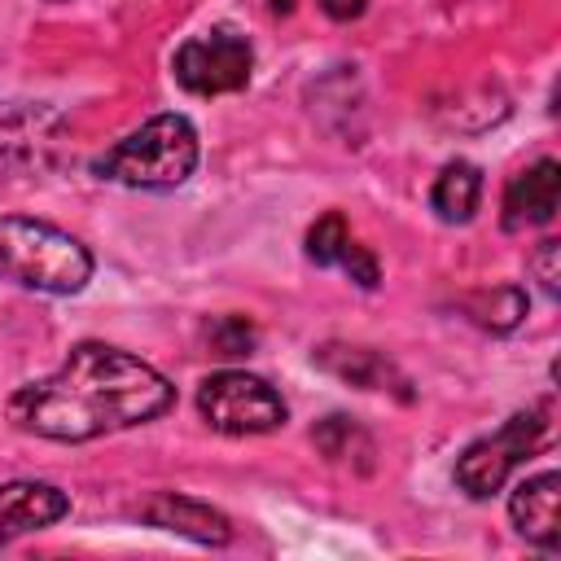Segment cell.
I'll return each mask as SVG.
<instances>
[{
    "instance_id": "6da1fadb",
    "label": "cell",
    "mask_w": 561,
    "mask_h": 561,
    "mask_svg": "<svg viewBox=\"0 0 561 561\" xmlns=\"http://www.w3.org/2000/svg\"><path fill=\"white\" fill-rule=\"evenodd\" d=\"M175 403V386L145 359L105 346L79 342L44 381L18 386L9 394V416L53 443H88L114 430L145 425Z\"/></svg>"
},
{
    "instance_id": "7a4b0ae2",
    "label": "cell",
    "mask_w": 561,
    "mask_h": 561,
    "mask_svg": "<svg viewBox=\"0 0 561 561\" xmlns=\"http://www.w3.org/2000/svg\"><path fill=\"white\" fill-rule=\"evenodd\" d=\"M197 158H202L197 127L184 114H153L136 131H127L118 145H110L92 162V175L110 184H127V188L167 193V188H180L197 171Z\"/></svg>"
},
{
    "instance_id": "3957f363",
    "label": "cell",
    "mask_w": 561,
    "mask_h": 561,
    "mask_svg": "<svg viewBox=\"0 0 561 561\" xmlns=\"http://www.w3.org/2000/svg\"><path fill=\"white\" fill-rule=\"evenodd\" d=\"M0 280L35 294H79L92 280V254L57 224L0 215Z\"/></svg>"
},
{
    "instance_id": "277c9868",
    "label": "cell",
    "mask_w": 561,
    "mask_h": 561,
    "mask_svg": "<svg viewBox=\"0 0 561 561\" xmlns=\"http://www.w3.org/2000/svg\"><path fill=\"white\" fill-rule=\"evenodd\" d=\"M548 443V408H526V412H513L495 434L478 438L465 447V456L456 460V486L473 500H486L495 495L508 473L517 465H526L539 447Z\"/></svg>"
},
{
    "instance_id": "5b68a950",
    "label": "cell",
    "mask_w": 561,
    "mask_h": 561,
    "mask_svg": "<svg viewBox=\"0 0 561 561\" xmlns=\"http://www.w3.org/2000/svg\"><path fill=\"white\" fill-rule=\"evenodd\" d=\"M197 412L219 434H272L285 425V399L254 373H210L197 386Z\"/></svg>"
},
{
    "instance_id": "8992f818",
    "label": "cell",
    "mask_w": 561,
    "mask_h": 561,
    "mask_svg": "<svg viewBox=\"0 0 561 561\" xmlns=\"http://www.w3.org/2000/svg\"><path fill=\"white\" fill-rule=\"evenodd\" d=\"M254 70V48L232 26H210L193 39H184L171 57V75L193 96H224L241 92Z\"/></svg>"
},
{
    "instance_id": "52a82bcc",
    "label": "cell",
    "mask_w": 561,
    "mask_h": 561,
    "mask_svg": "<svg viewBox=\"0 0 561 561\" xmlns=\"http://www.w3.org/2000/svg\"><path fill=\"white\" fill-rule=\"evenodd\" d=\"M561 206V167L552 158H539L530 162L526 171H517L504 188V215L500 224L508 232H526V228H543L552 224Z\"/></svg>"
},
{
    "instance_id": "ba28073f",
    "label": "cell",
    "mask_w": 561,
    "mask_h": 561,
    "mask_svg": "<svg viewBox=\"0 0 561 561\" xmlns=\"http://www.w3.org/2000/svg\"><path fill=\"white\" fill-rule=\"evenodd\" d=\"M66 513H70V495L53 482H35V478L0 482V548L61 522Z\"/></svg>"
},
{
    "instance_id": "9c48e42d",
    "label": "cell",
    "mask_w": 561,
    "mask_h": 561,
    "mask_svg": "<svg viewBox=\"0 0 561 561\" xmlns=\"http://www.w3.org/2000/svg\"><path fill=\"white\" fill-rule=\"evenodd\" d=\"M561 478L548 469V473H535L526 482H517V491L508 495V517L517 526V535L526 543H535L539 552H557V491Z\"/></svg>"
},
{
    "instance_id": "30bf717a",
    "label": "cell",
    "mask_w": 561,
    "mask_h": 561,
    "mask_svg": "<svg viewBox=\"0 0 561 561\" xmlns=\"http://www.w3.org/2000/svg\"><path fill=\"white\" fill-rule=\"evenodd\" d=\"M145 522L149 526H162V530H175L184 539H197V543H228L232 539V522L202 504V500H188V495H175V491H162L145 504Z\"/></svg>"
},
{
    "instance_id": "8fae6325",
    "label": "cell",
    "mask_w": 561,
    "mask_h": 561,
    "mask_svg": "<svg viewBox=\"0 0 561 561\" xmlns=\"http://www.w3.org/2000/svg\"><path fill=\"white\" fill-rule=\"evenodd\" d=\"M57 114L44 105H0V167L9 162H39L53 145Z\"/></svg>"
},
{
    "instance_id": "7c38bea8",
    "label": "cell",
    "mask_w": 561,
    "mask_h": 561,
    "mask_svg": "<svg viewBox=\"0 0 561 561\" xmlns=\"http://www.w3.org/2000/svg\"><path fill=\"white\" fill-rule=\"evenodd\" d=\"M311 359H316L324 373H333L337 381L359 386V390H390V386H403V381H399V373H394V364H390L386 355L368 351V346L324 342V346H316V355H311Z\"/></svg>"
},
{
    "instance_id": "4fadbf2b",
    "label": "cell",
    "mask_w": 561,
    "mask_h": 561,
    "mask_svg": "<svg viewBox=\"0 0 561 561\" xmlns=\"http://www.w3.org/2000/svg\"><path fill=\"white\" fill-rule=\"evenodd\" d=\"M482 202V171L469 162V158H456L447 162L438 175H434V188H430V206L443 224H469L473 210Z\"/></svg>"
},
{
    "instance_id": "5bb4252c",
    "label": "cell",
    "mask_w": 561,
    "mask_h": 561,
    "mask_svg": "<svg viewBox=\"0 0 561 561\" xmlns=\"http://www.w3.org/2000/svg\"><path fill=\"white\" fill-rule=\"evenodd\" d=\"M460 307H465V316H469L473 324H482V329H491V333H508V329H517L522 316H526V294H522L517 285H495V289L465 294Z\"/></svg>"
},
{
    "instance_id": "9a60e30c",
    "label": "cell",
    "mask_w": 561,
    "mask_h": 561,
    "mask_svg": "<svg viewBox=\"0 0 561 561\" xmlns=\"http://www.w3.org/2000/svg\"><path fill=\"white\" fill-rule=\"evenodd\" d=\"M346 241H351V228H346L342 210H329V215H320V219L307 228V259L320 263V267H337Z\"/></svg>"
},
{
    "instance_id": "2e32d148",
    "label": "cell",
    "mask_w": 561,
    "mask_h": 561,
    "mask_svg": "<svg viewBox=\"0 0 561 561\" xmlns=\"http://www.w3.org/2000/svg\"><path fill=\"white\" fill-rule=\"evenodd\" d=\"M311 438H316V447H320L329 460H346L355 443H368V434H364L355 421H346V416H329V421H320V425L311 430Z\"/></svg>"
},
{
    "instance_id": "e0dca14e",
    "label": "cell",
    "mask_w": 561,
    "mask_h": 561,
    "mask_svg": "<svg viewBox=\"0 0 561 561\" xmlns=\"http://www.w3.org/2000/svg\"><path fill=\"white\" fill-rule=\"evenodd\" d=\"M206 342L219 355H250L254 351V329L241 316H219V320L206 324Z\"/></svg>"
},
{
    "instance_id": "ac0fdd59",
    "label": "cell",
    "mask_w": 561,
    "mask_h": 561,
    "mask_svg": "<svg viewBox=\"0 0 561 561\" xmlns=\"http://www.w3.org/2000/svg\"><path fill=\"white\" fill-rule=\"evenodd\" d=\"M337 267L359 285V289H377V280H381V272H377V259H373V250L368 245H359L355 237L346 241V250H342V259H337Z\"/></svg>"
},
{
    "instance_id": "d6986e66",
    "label": "cell",
    "mask_w": 561,
    "mask_h": 561,
    "mask_svg": "<svg viewBox=\"0 0 561 561\" xmlns=\"http://www.w3.org/2000/svg\"><path fill=\"white\" fill-rule=\"evenodd\" d=\"M526 267H530V276L539 280L543 298H557V280H561V245H557V241H539Z\"/></svg>"
},
{
    "instance_id": "ffe728a7",
    "label": "cell",
    "mask_w": 561,
    "mask_h": 561,
    "mask_svg": "<svg viewBox=\"0 0 561 561\" xmlns=\"http://www.w3.org/2000/svg\"><path fill=\"white\" fill-rule=\"evenodd\" d=\"M320 9L333 18V22H351L364 13V0H320Z\"/></svg>"
},
{
    "instance_id": "44dd1931",
    "label": "cell",
    "mask_w": 561,
    "mask_h": 561,
    "mask_svg": "<svg viewBox=\"0 0 561 561\" xmlns=\"http://www.w3.org/2000/svg\"><path fill=\"white\" fill-rule=\"evenodd\" d=\"M294 4H298V0H267V9H272V13H280V18H285V13H294Z\"/></svg>"
},
{
    "instance_id": "7402d4cb",
    "label": "cell",
    "mask_w": 561,
    "mask_h": 561,
    "mask_svg": "<svg viewBox=\"0 0 561 561\" xmlns=\"http://www.w3.org/2000/svg\"><path fill=\"white\" fill-rule=\"evenodd\" d=\"M48 4H66V0H48Z\"/></svg>"
}]
</instances>
